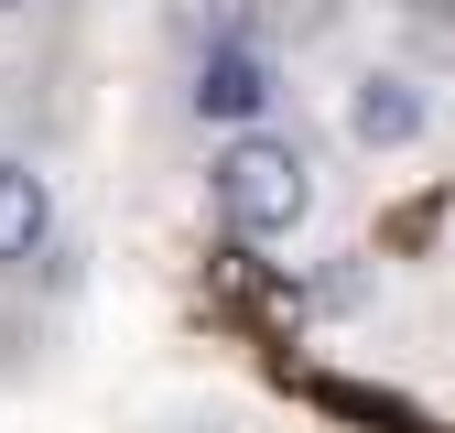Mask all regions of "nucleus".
Wrapping results in <instances>:
<instances>
[{"instance_id": "1", "label": "nucleus", "mask_w": 455, "mask_h": 433, "mask_svg": "<svg viewBox=\"0 0 455 433\" xmlns=\"http://www.w3.org/2000/svg\"><path fill=\"white\" fill-rule=\"evenodd\" d=\"M206 195L228 216V239L260 249V239H293L315 216V162H304V141H282V130H239L206 162Z\"/></svg>"}, {"instance_id": "2", "label": "nucleus", "mask_w": 455, "mask_h": 433, "mask_svg": "<svg viewBox=\"0 0 455 433\" xmlns=\"http://www.w3.org/2000/svg\"><path fill=\"white\" fill-rule=\"evenodd\" d=\"M271 98H282V66H271L260 43L196 54V87H185V108H196L206 130H228V141H239V130H260V120H271Z\"/></svg>"}, {"instance_id": "3", "label": "nucleus", "mask_w": 455, "mask_h": 433, "mask_svg": "<svg viewBox=\"0 0 455 433\" xmlns=\"http://www.w3.org/2000/svg\"><path fill=\"white\" fill-rule=\"evenodd\" d=\"M434 130V98H423V76H402V66H369L358 87H347V141L358 152H412Z\"/></svg>"}, {"instance_id": "4", "label": "nucleus", "mask_w": 455, "mask_h": 433, "mask_svg": "<svg viewBox=\"0 0 455 433\" xmlns=\"http://www.w3.org/2000/svg\"><path fill=\"white\" fill-rule=\"evenodd\" d=\"M44 239H54V174L22 162V152H0V271L44 260Z\"/></svg>"}, {"instance_id": "5", "label": "nucleus", "mask_w": 455, "mask_h": 433, "mask_svg": "<svg viewBox=\"0 0 455 433\" xmlns=\"http://www.w3.org/2000/svg\"><path fill=\"white\" fill-rule=\"evenodd\" d=\"M0 12H33V0H0Z\"/></svg>"}]
</instances>
